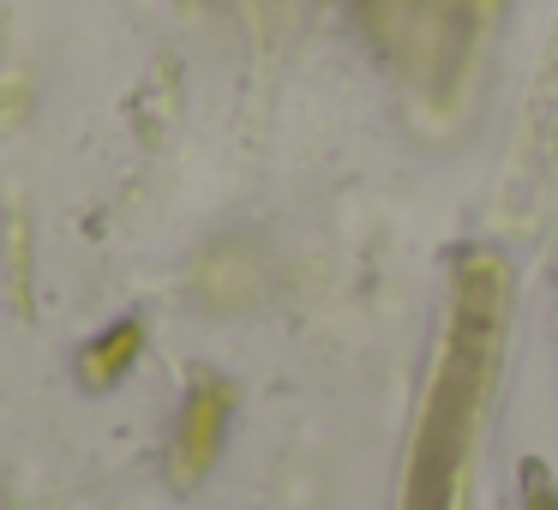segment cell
Segmentation results:
<instances>
[{
	"mask_svg": "<svg viewBox=\"0 0 558 510\" xmlns=\"http://www.w3.org/2000/svg\"><path fill=\"white\" fill-rule=\"evenodd\" d=\"M133 354H138V325H114L109 337H102L97 349L85 354V378H90V385H109V378L121 373Z\"/></svg>",
	"mask_w": 558,
	"mask_h": 510,
	"instance_id": "cell-2",
	"label": "cell"
},
{
	"mask_svg": "<svg viewBox=\"0 0 558 510\" xmlns=\"http://www.w3.org/2000/svg\"><path fill=\"white\" fill-rule=\"evenodd\" d=\"M217 421H222V390L217 385H205L193 397V409H186V433H181V445H186V474H198L210 462V445H217Z\"/></svg>",
	"mask_w": 558,
	"mask_h": 510,
	"instance_id": "cell-1",
	"label": "cell"
}]
</instances>
